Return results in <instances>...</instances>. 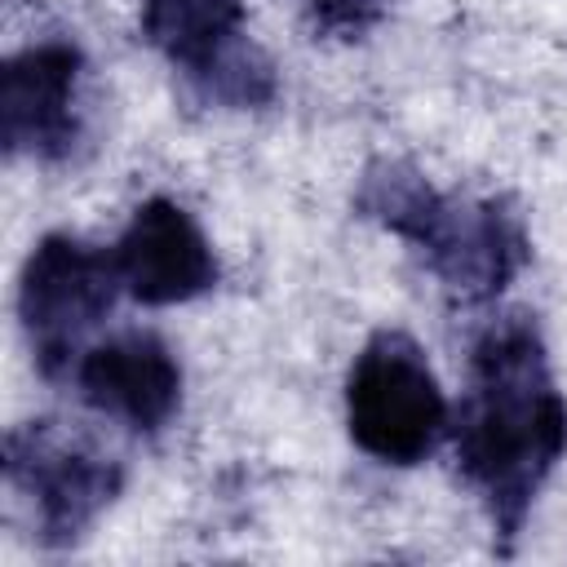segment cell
<instances>
[{"instance_id": "cell-1", "label": "cell", "mask_w": 567, "mask_h": 567, "mask_svg": "<svg viewBox=\"0 0 567 567\" xmlns=\"http://www.w3.org/2000/svg\"><path fill=\"white\" fill-rule=\"evenodd\" d=\"M567 452V399L527 315L483 328L470 354V390L452 421V456L465 487L509 554L536 492Z\"/></svg>"}, {"instance_id": "cell-2", "label": "cell", "mask_w": 567, "mask_h": 567, "mask_svg": "<svg viewBox=\"0 0 567 567\" xmlns=\"http://www.w3.org/2000/svg\"><path fill=\"white\" fill-rule=\"evenodd\" d=\"M354 213L421 248L439 284L465 301H492L527 266L523 213L505 199H456L403 159H372L354 190Z\"/></svg>"}, {"instance_id": "cell-3", "label": "cell", "mask_w": 567, "mask_h": 567, "mask_svg": "<svg viewBox=\"0 0 567 567\" xmlns=\"http://www.w3.org/2000/svg\"><path fill=\"white\" fill-rule=\"evenodd\" d=\"M346 425L354 447L381 465H416L434 452L447 430V399L425 350L408 332L381 328L354 354L346 381Z\"/></svg>"}, {"instance_id": "cell-4", "label": "cell", "mask_w": 567, "mask_h": 567, "mask_svg": "<svg viewBox=\"0 0 567 567\" xmlns=\"http://www.w3.org/2000/svg\"><path fill=\"white\" fill-rule=\"evenodd\" d=\"M120 288L124 279L115 252H102L62 230L31 248L18 279V319L49 381L80 363L84 337L115 310Z\"/></svg>"}, {"instance_id": "cell-5", "label": "cell", "mask_w": 567, "mask_h": 567, "mask_svg": "<svg viewBox=\"0 0 567 567\" xmlns=\"http://www.w3.org/2000/svg\"><path fill=\"white\" fill-rule=\"evenodd\" d=\"M4 474L35 514L44 545H75L120 496L124 470L62 421H22L4 434Z\"/></svg>"}, {"instance_id": "cell-6", "label": "cell", "mask_w": 567, "mask_h": 567, "mask_svg": "<svg viewBox=\"0 0 567 567\" xmlns=\"http://www.w3.org/2000/svg\"><path fill=\"white\" fill-rule=\"evenodd\" d=\"M142 35L204 102L266 106L279 89L270 58L248 40L244 0H142Z\"/></svg>"}, {"instance_id": "cell-7", "label": "cell", "mask_w": 567, "mask_h": 567, "mask_svg": "<svg viewBox=\"0 0 567 567\" xmlns=\"http://www.w3.org/2000/svg\"><path fill=\"white\" fill-rule=\"evenodd\" d=\"M84 53L71 40H44L13 53L0 71V142L4 155L58 164L80 142Z\"/></svg>"}, {"instance_id": "cell-8", "label": "cell", "mask_w": 567, "mask_h": 567, "mask_svg": "<svg viewBox=\"0 0 567 567\" xmlns=\"http://www.w3.org/2000/svg\"><path fill=\"white\" fill-rule=\"evenodd\" d=\"M75 385L93 412L133 434H159L182 408V368L164 337L146 328H124L89 346L75 363Z\"/></svg>"}, {"instance_id": "cell-9", "label": "cell", "mask_w": 567, "mask_h": 567, "mask_svg": "<svg viewBox=\"0 0 567 567\" xmlns=\"http://www.w3.org/2000/svg\"><path fill=\"white\" fill-rule=\"evenodd\" d=\"M115 266L124 292L142 306H177L204 297L217 284L213 244L204 239L199 221L164 195L146 199L133 213L115 244Z\"/></svg>"}, {"instance_id": "cell-10", "label": "cell", "mask_w": 567, "mask_h": 567, "mask_svg": "<svg viewBox=\"0 0 567 567\" xmlns=\"http://www.w3.org/2000/svg\"><path fill=\"white\" fill-rule=\"evenodd\" d=\"M390 0H306L315 31L337 35V40H359L385 18Z\"/></svg>"}]
</instances>
